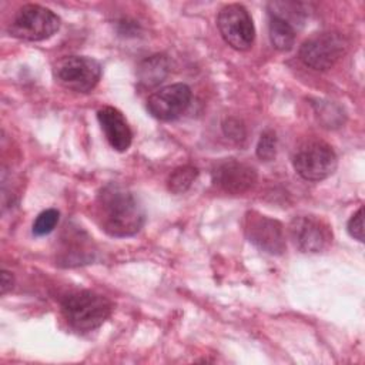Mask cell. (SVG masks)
<instances>
[{
    "label": "cell",
    "mask_w": 365,
    "mask_h": 365,
    "mask_svg": "<svg viewBox=\"0 0 365 365\" xmlns=\"http://www.w3.org/2000/svg\"><path fill=\"white\" fill-rule=\"evenodd\" d=\"M96 218L108 235L130 237L141 230L145 217L137 198L130 191L108 184L97 195Z\"/></svg>",
    "instance_id": "6da1fadb"
},
{
    "label": "cell",
    "mask_w": 365,
    "mask_h": 365,
    "mask_svg": "<svg viewBox=\"0 0 365 365\" xmlns=\"http://www.w3.org/2000/svg\"><path fill=\"white\" fill-rule=\"evenodd\" d=\"M61 311L71 328L87 332L103 325L111 315V302L96 292L78 291L66 297L61 302Z\"/></svg>",
    "instance_id": "7a4b0ae2"
},
{
    "label": "cell",
    "mask_w": 365,
    "mask_h": 365,
    "mask_svg": "<svg viewBox=\"0 0 365 365\" xmlns=\"http://www.w3.org/2000/svg\"><path fill=\"white\" fill-rule=\"evenodd\" d=\"M60 29V17L40 4H24L14 14L9 33L13 37L27 41L50 38Z\"/></svg>",
    "instance_id": "3957f363"
},
{
    "label": "cell",
    "mask_w": 365,
    "mask_h": 365,
    "mask_svg": "<svg viewBox=\"0 0 365 365\" xmlns=\"http://www.w3.org/2000/svg\"><path fill=\"white\" fill-rule=\"evenodd\" d=\"M348 43L336 31H321L308 37L299 47L301 61L318 71L334 67L346 53Z\"/></svg>",
    "instance_id": "277c9868"
},
{
    "label": "cell",
    "mask_w": 365,
    "mask_h": 365,
    "mask_svg": "<svg viewBox=\"0 0 365 365\" xmlns=\"http://www.w3.org/2000/svg\"><path fill=\"white\" fill-rule=\"evenodd\" d=\"M338 160L332 147L324 141H311L294 155V168L307 181H321L334 174Z\"/></svg>",
    "instance_id": "5b68a950"
},
{
    "label": "cell",
    "mask_w": 365,
    "mask_h": 365,
    "mask_svg": "<svg viewBox=\"0 0 365 365\" xmlns=\"http://www.w3.org/2000/svg\"><path fill=\"white\" fill-rule=\"evenodd\" d=\"M56 77L68 90L88 93L100 81L101 66L88 56H68L57 63Z\"/></svg>",
    "instance_id": "8992f818"
},
{
    "label": "cell",
    "mask_w": 365,
    "mask_h": 365,
    "mask_svg": "<svg viewBox=\"0 0 365 365\" xmlns=\"http://www.w3.org/2000/svg\"><path fill=\"white\" fill-rule=\"evenodd\" d=\"M217 27L224 41L235 50H248L254 43V23L248 10L241 4L224 6L218 13Z\"/></svg>",
    "instance_id": "52a82bcc"
},
{
    "label": "cell",
    "mask_w": 365,
    "mask_h": 365,
    "mask_svg": "<svg viewBox=\"0 0 365 365\" xmlns=\"http://www.w3.org/2000/svg\"><path fill=\"white\" fill-rule=\"evenodd\" d=\"M244 232L251 244L271 255H281L285 251V235L282 224L274 218L250 211L244 218Z\"/></svg>",
    "instance_id": "ba28073f"
},
{
    "label": "cell",
    "mask_w": 365,
    "mask_h": 365,
    "mask_svg": "<svg viewBox=\"0 0 365 365\" xmlns=\"http://www.w3.org/2000/svg\"><path fill=\"white\" fill-rule=\"evenodd\" d=\"M289 235L302 252H321L332 241L331 227L317 215H298L289 224Z\"/></svg>",
    "instance_id": "9c48e42d"
},
{
    "label": "cell",
    "mask_w": 365,
    "mask_h": 365,
    "mask_svg": "<svg viewBox=\"0 0 365 365\" xmlns=\"http://www.w3.org/2000/svg\"><path fill=\"white\" fill-rule=\"evenodd\" d=\"M191 103V90L187 84L165 86L147 98L148 113L161 121L178 118Z\"/></svg>",
    "instance_id": "30bf717a"
},
{
    "label": "cell",
    "mask_w": 365,
    "mask_h": 365,
    "mask_svg": "<svg viewBox=\"0 0 365 365\" xmlns=\"http://www.w3.org/2000/svg\"><path fill=\"white\" fill-rule=\"evenodd\" d=\"M212 182L228 194H242L257 182V171L241 161L225 160L212 170Z\"/></svg>",
    "instance_id": "8fae6325"
},
{
    "label": "cell",
    "mask_w": 365,
    "mask_h": 365,
    "mask_svg": "<svg viewBox=\"0 0 365 365\" xmlns=\"http://www.w3.org/2000/svg\"><path fill=\"white\" fill-rule=\"evenodd\" d=\"M97 118L108 144L114 150L125 151L131 145L133 133L121 111L107 106L97 111Z\"/></svg>",
    "instance_id": "7c38bea8"
},
{
    "label": "cell",
    "mask_w": 365,
    "mask_h": 365,
    "mask_svg": "<svg viewBox=\"0 0 365 365\" xmlns=\"http://www.w3.org/2000/svg\"><path fill=\"white\" fill-rule=\"evenodd\" d=\"M171 64L167 56L154 54L143 60L137 68L138 83L145 88H153L163 83L170 74Z\"/></svg>",
    "instance_id": "4fadbf2b"
},
{
    "label": "cell",
    "mask_w": 365,
    "mask_h": 365,
    "mask_svg": "<svg viewBox=\"0 0 365 365\" xmlns=\"http://www.w3.org/2000/svg\"><path fill=\"white\" fill-rule=\"evenodd\" d=\"M269 40L279 51H288L295 43V29L287 20L269 14Z\"/></svg>",
    "instance_id": "5bb4252c"
},
{
    "label": "cell",
    "mask_w": 365,
    "mask_h": 365,
    "mask_svg": "<svg viewBox=\"0 0 365 365\" xmlns=\"http://www.w3.org/2000/svg\"><path fill=\"white\" fill-rule=\"evenodd\" d=\"M197 177H198V170L194 165L177 167L168 177V181H167L168 190L174 194H182L192 185Z\"/></svg>",
    "instance_id": "9a60e30c"
},
{
    "label": "cell",
    "mask_w": 365,
    "mask_h": 365,
    "mask_svg": "<svg viewBox=\"0 0 365 365\" xmlns=\"http://www.w3.org/2000/svg\"><path fill=\"white\" fill-rule=\"evenodd\" d=\"M58 218H60V212L54 208H47L41 211L33 222V234L37 237L50 234L56 228Z\"/></svg>",
    "instance_id": "2e32d148"
},
{
    "label": "cell",
    "mask_w": 365,
    "mask_h": 365,
    "mask_svg": "<svg viewBox=\"0 0 365 365\" xmlns=\"http://www.w3.org/2000/svg\"><path fill=\"white\" fill-rule=\"evenodd\" d=\"M277 155V135L272 130H265L257 144V157L261 161H272Z\"/></svg>",
    "instance_id": "e0dca14e"
},
{
    "label": "cell",
    "mask_w": 365,
    "mask_h": 365,
    "mask_svg": "<svg viewBox=\"0 0 365 365\" xmlns=\"http://www.w3.org/2000/svg\"><path fill=\"white\" fill-rule=\"evenodd\" d=\"M346 228L352 238L358 240L359 242L364 241V208L362 207L349 218Z\"/></svg>",
    "instance_id": "ac0fdd59"
},
{
    "label": "cell",
    "mask_w": 365,
    "mask_h": 365,
    "mask_svg": "<svg viewBox=\"0 0 365 365\" xmlns=\"http://www.w3.org/2000/svg\"><path fill=\"white\" fill-rule=\"evenodd\" d=\"M222 130L227 137L237 140V141H240L245 137V128H244L242 123L237 118H227L222 123Z\"/></svg>",
    "instance_id": "d6986e66"
},
{
    "label": "cell",
    "mask_w": 365,
    "mask_h": 365,
    "mask_svg": "<svg viewBox=\"0 0 365 365\" xmlns=\"http://www.w3.org/2000/svg\"><path fill=\"white\" fill-rule=\"evenodd\" d=\"M13 284H14V278H13L11 272L3 269V271H1V275H0V288H1V294L4 295L7 291H10L11 287H13Z\"/></svg>",
    "instance_id": "ffe728a7"
}]
</instances>
